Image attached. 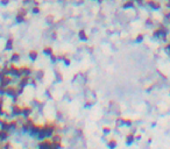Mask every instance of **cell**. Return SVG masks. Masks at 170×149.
I'll use <instances>...</instances> for the list:
<instances>
[{
  "label": "cell",
  "instance_id": "3",
  "mask_svg": "<svg viewBox=\"0 0 170 149\" xmlns=\"http://www.w3.org/2000/svg\"><path fill=\"white\" fill-rule=\"evenodd\" d=\"M134 140H135V136H134V134H128L127 136H126V143L129 146V145H132V143L134 142Z\"/></svg>",
  "mask_w": 170,
  "mask_h": 149
},
{
  "label": "cell",
  "instance_id": "1",
  "mask_svg": "<svg viewBox=\"0 0 170 149\" xmlns=\"http://www.w3.org/2000/svg\"><path fill=\"white\" fill-rule=\"evenodd\" d=\"M12 113L14 115H22V107H20L18 104L12 105Z\"/></svg>",
  "mask_w": 170,
  "mask_h": 149
},
{
  "label": "cell",
  "instance_id": "5",
  "mask_svg": "<svg viewBox=\"0 0 170 149\" xmlns=\"http://www.w3.org/2000/svg\"><path fill=\"white\" fill-rule=\"evenodd\" d=\"M29 57L33 59V61H35V59L37 58V53L36 51H30V53H29Z\"/></svg>",
  "mask_w": 170,
  "mask_h": 149
},
{
  "label": "cell",
  "instance_id": "4",
  "mask_svg": "<svg viewBox=\"0 0 170 149\" xmlns=\"http://www.w3.org/2000/svg\"><path fill=\"white\" fill-rule=\"evenodd\" d=\"M117 140H114V139H111L109 141V143H107V146H109V148L110 149H115V147H117Z\"/></svg>",
  "mask_w": 170,
  "mask_h": 149
},
{
  "label": "cell",
  "instance_id": "6",
  "mask_svg": "<svg viewBox=\"0 0 170 149\" xmlns=\"http://www.w3.org/2000/svg\"><path fill=\"white\" fill-rule=\"evenodd\" d=\"M133 121L129 120V119H123V126H132Z\"/></svg>",
  "mask_w": 170,
  "mask_h": 149
},
{
  "label": "cell",
  "instance_id": "2",
  "mask_svg": "<svg viewBox=\"0 0 170 149\" xmlns=\"http://www.w3.org/2000/svg\"><path fill=\"white\" fill-rule=\"evenodd\" d=\"M32 107H23L22 108V115L25 116V118H28L29 115L32 114Z\"/></svg>",
  "mask_w": 170,
  "mask_h": 149
},
{
  "label": "cell",
  "instance_id": "7",
  "mask_svg": "<svg viewBox=\"0 0 170 149\" xmlns=\"http://www.w3.org/2000/svg\"><path fill=\"white\" fill-rule=\"evenodd\" d=\"M102 132H104V134H109V133L111 132V128H109V127H104V128H102Z\"/></svg>",
  "mask_w": 170,
  "mask_h": 149
}]
</instances>
